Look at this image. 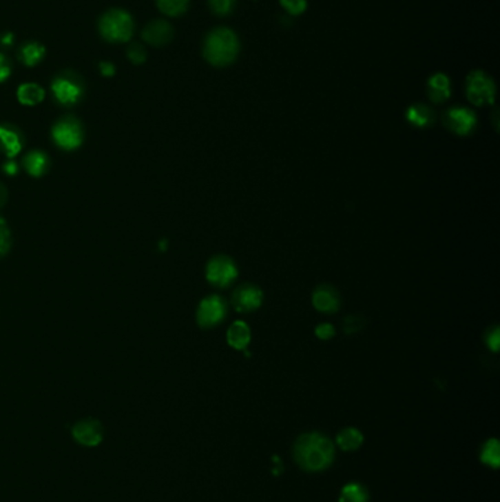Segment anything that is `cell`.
Here are the masks:
<instances>
[{
  "label": "cell",
  "mask_w": 500,
  "mask_h": 502,
  "mask_svg": "<svg viewBox=\"0 0 500 502\" xmlns=\"http://www.w3.org/2000/svg\"><path fill=\"white\" fill-rule=\"evenodd\" d=\"M443 123L445 127L458 135H468L477 127L475 113L462 106H455L443 113Z\"/></svg>",
  "instance_id": "ba28073f"
},
{
  "label": "cell",
  "mask_w": 500,
  "mask_h": 502,
  "mask_svg": "<svg viewBox=\"0 0 500 502\" xmlns=\"http://www.w3.org/2000/svg\"><path fill=\"white\" fill-rule=\"evenodd\" d=\"M127 54H128V59L135 65H140V63L145 62V58H147L145 49L138 43H132L127 49Z\"/></svg>",
  "instance_id": "83f0119b"
},
{
  "label": "cell",
  "mask_w": 500,
  "mask_h": 502,
  "mask_svg": "<svg viewBox=\"0 0 500 502\" xmlns=\"http://www.w3.org/2000/svg\"><path fill=\"white\" fill-rule=\"evenodd\" d=\"M486 342H487V347L492 351L499 350V328H493L492 330H488L487 337H486Z\"/></svg>",
  "instance_id": "4dcf8cb0"
},
{
  "label": "cell",
  "mask_w": 500,
  "mask_h": 502,
  "mask_svg": "<svg viewBox=\"0 0 500 502\" xmlns=\"http://www.w3.org/2000/svg\"><path fill=\"white\" fill-rule=\"evenodd\" d=\"M44 99V90L37 84H22L18 88V100L22 105L36 106Z\"/></svg>",
  "instance_id": "ffe728a7"
},
{
  "label": "cell",
  "mask_w": 500,
  "mask_h": 502,
  "mask_svg": "<svg viewBox=\"0 0 500 502\" xmlns=\"http://www.w3.org/2000/svg\"><path fill=\"white\" fill-rule=\"evenodd\" d=\"M481 459L486 464L497 467L499 465V445L497 441H488L483 450Z\"/></svg>",
  "instance_id": "d4e9b609"
},
{
  "label": "cell",
  "mask_w": 500,
  "mask_h": 502,
  "mask_svg": "<svg viewBox=\"0 0 500 502\" xmlns=\"http://www.w3.org/2000/svg\"><path fill=\"white\" fill-rule=\"evenodd\" d=\"M261 303H263V292L256 285L245 283L233 291L232 305L236 312L248 313L257 310Z\"/></svg>",
  "instance_id": "30bf717a"
},
{
  "label": "cell",
  "mask_w": 500,
  "mask_h": 502,
  "mask_svg": "<svg viewBox=\"0 0 500 502\" xmlns=\"http://www.w3.org/2000/svg\"><path fill=\"white\" fill-rule=\"evenodd\" d=\"M44 54H45V49L43 44L36 43V41H30L27 44L21 46V49L18 52V58L24 65L34 66L43 61Z\"/></svg>",
  "instance_id": "ac0fdd59"
},
{
  "label": "cell",
  "mask_w": 500,
  "mask_h": 502,
  "mask_svg": "<svg viewBox=\"0 0 500 502\" xmlns=\"http://www.w3.org/2000/svg\"><path fill=\"white\" fill-rule=\"evenodd\" d=\"M295 459L305 470L318 472L331 465L335 450L332 442L320 433H306L295 443Z\"/></svg>",
  "instance_id": "6da1fadb"
},
{
  "label": "cell",
  "mask_w": 500,
  "mask_h": 502,
  "mask_svg": "<svg viewBox=\"0 0 500 502\" xmlns=\"http://www.w3.org/2000/svg\"><path fill=\"white\" fill-rule=\"evenodd\" d=\"M100 70H101V74L106 75V77H110V75L115 74V66H113L109 62H101L100 63Z\"/></svg>",
  "instance_id": "1f68e13d"
},
{
  "label": "cell",
  "mask_w": 500,
  "mask_h": 502,
  "mask_svg": "<svg viewBox=\"0 0 500 502\" xmlns=\"http://www.w3.org/2000/svg\"><path fill=\"white\" fill-rule=\"evenodd\" d=\"M6 200H8V190L3 184H0V208L5 206Z\"/></svg>",
  "instance_id": "836d02e7"
},
{
  "label": "cell",
  "mask_w": 500,
  "mask_h": 502,
  "mask_svg": "<svg viewBox=\"0 0 500 502\" xmlns=\"http://www.w3.org/2000/svg\"><path fill=\"white\" fill-rule=\"evenodd\" d=\"M315 335L320 339H331L335 335V328L331 323H322L315 328Z\"/></svg>",
  "instance_id": "f1b7e54d"
},
{
  "label": "cell",
  "mask_w": 500,
  "mask_h": 502,
  "mask_svg": "<svg viewBox=\"0 0 500 502\" xmlns=\"http://www.w3.org/2000/svg\"><path fill=\"white\" fill-rule=\"evenodd\" d=\"M467 97L475 106L492 105L496 96V86L493 78L481 70H475L468 74L465 83Z\"/></svg>",
  "instance_id": "277c9868"
},
{
  "label": "cell",
  "mask_w": 500,
  "mask_h": 502,
  "mask_svg": "<svg viewBox=\"0 0 500 502\" xmlns=\"http://www.w3.org/2000/svg\"><path fill=\"white\" fill-rule=\"evenodd\" d=\"M22 137L21 134L8 125H0V150L8 157H14L21 152Z\"/></svg>",
  "instance_id": "9a60e30c"
},
{
  "label": "cell",
  "mask_w": 500,
  "mask_h": 502,
  "mask_svg": "<svg viewBox=\"0 0 500 502\" xmlns=\"http://www.w3.org/2000/svg\"><path fill=\"white\" fill-rule=\"evenodd\" d=\"M3 169H5V172L9 174V175H14V174L18 172V166H17L15 162H8V163H5Z\"/></svg>",
  "instance_id": "d6a6232c"
},
{
  "label": "cell",
  "mask_w": 500,
  "mask_h": 502,
  "mask_svg": "<svg viewBox=\"0 0 500 502\" xmlns=\"http://www.w3.org/2000/svg\"><path fill=\"white\" fill-rule=\"evenodd\" d=\"M210 10L218 17H226L233 12L236 0H209Z\"/></svg>",
  "instance_id": "cb8c5ba5"
},
{
  "label": "cell",
  "mask_w": 500,
  "mask_h": 502,
  "mask_svg": "<svg viewBox=\"0 0 500 502\" xmlns=\"http://www.w3.org/2000/svg\"><path fill=\"white\" fill-rule=\"evenodd\" d=\"M280 6L287 10L289 15L298 17L305 12L306 0H279Z\"/></svg>",
  "instance_id": "484cf974"
},
{
  "label": "cell",
  "mask_w": 500,
  "mask_h": 502,
  "mask_svg": "<svg viewBox=\"0 0 500 502\" xmlns=\"http://www.w3.org/2000/svg\"><path fill=\"white\" fill-rule=\"evenodd\" d=\"M227 313V304L219 295H210L204 299L197 310V322L201 328H213L219 325Z\"/></svg>",
  "instance_id": "52a82bcc"
},
{
  "label": "cell",
  "mask_w": 500,
  "mask_h": 502,
  "mask_svg": "<svg viewBox=\"0 0 500 502\" xmlns=\"http://www.w3.org/2000/svg\"><path fill=\"white\" fill-rule=\"evenodd\" d=\"M337 443L342 450H348V451L357 450L358 447H361V443H362L361 432L357 429H352V428L345 429L339 433Z\"/></svg>",
  "instance_id": "7402d4cb"
},
{
  "label": "cell",
  "mask_w": 500,
  "mask_h": 502,
  "mask_svg": "<svg viewBox=\"0 0 500 502\" xmlns=\"http://www.w3.org/2000/svg\"><path fill=\"white\" fill-rule=\"evenodd\" d=\"M10 72H12V70H10L9 61L6 59L5 54L0 53V83H5L10 77Z\"/></svg>",
  "instance_id": "f546056e"
},
{
  "label": "cell",
  "mask_w": 500,
  "mask_h": 502,
  "mask_svg": "<svg viewBox=\"0 0 500 502\" xmlns=\"http://www.w3.org/2000/svg\"><path fill=\"white\" fill-rule=\"evenodd\" d=\"M54 143L65 150H74L83 143V128L75 118H63L52 130Z\"/></svg>",
  "instance_id": "8992f818"
},
{
  "label": "cell",
  "mask_w": 500,
  "mask_h": 502,
  "mask_svg": "<svg viewBox=\"0 0 500 502\" xmlns=\"http://www.w3.org/2000/svg\"><path fill=\"white\" fill-rule=\"evenodd\" d=\"M240 50L241 46L236 32L226 27L211 30L202 43L204 59L218 68H225L233 63L240 54Z\"/></svg>",
  "instance_id": "7a4b0ae2"
},
{
  "label": "cell",
  "mask_w": 500,
  "mask_h": 502,
  "mask_svg": "<svg viewBox=\"0 0 500 502\" xmlns=\"http://www.w3.org/2000/svg\"><path fill=\"white\" fill-rule=\"evenodd\" d=\"M368 495L361 485H348L344 488L342 495H340V502H367Z\"/></svg>",
  "instance_id": "603a6c76"
},
{
  "label": "cell",
  "mask_w": 500,
  "mask_h": 502,
  "mask_svg": "<svg viewBox=\"0 0 500 502\" xmlns=\"http://www.w3.org/2000/svg\"><path fill=\"white\" fill-rule=\"evenodd\" d=\"M98 31L109 43H127L134 32L132 17L123 9H110L100 18Z\"/></svg>",
  "instance_id": "3957f363"
},
{
  "label": "cell",
  "mask_w": 500,
  "mask_h": 502,
  "mask_svg": "<svg viewBox=\"0 0 500 502\" xmlns=\"http://www.w3.org/2000/svg\"><path fill=\"white\" fill-rule=\"evenodd\" d=\"M238 277V269L231 257L216 256L213 257L206 269L207 281L218 288H226Z\"/></svg>",
  "instance_id": "5b68a950"
},
{
  "label": "cell",
  "mask_w": 500,
  "mask_h": 502,
  "mask_svg": "<svg viewBox=\"0 0 500 502\" xmlns=\"http://www.w3.org/2000/svg\"><path fill=\"white\" fill-rule=\"evenodd\" d=\"M52 91L56 97V100L62 103L63 106H71L75 105L83 96V87L78 83L72 81L70 78H56L52 84Z\"/></svg>",
  "instance_id": "7c38bea8"
},
{
  "label": "cell",
  "mask_w": 500,
  "mask_h": 502,
  "mask_svg": "<svg viewBox=\"0 0 500 502\" xmlns=\"http://www.w3.org/2000/svg\"><path fill=\"white\" fill-rule=\"evenodd\" d=\"M72 435L78 443L84 447H97L103 441V426L96 419H84L74 426Z\"/></svg>",
  "instance_id": "9c48e42d"
},
{
  "label": "cell",
  "mask_w": 500,
  "mask_h": 502,
  "mask_svg": "<svg viewBox=\"0 0 500 502\" xmlns=\"http://www.w3.org/2000/svg\"><path fill=\"white\" fill-rule=\"evenodd\" d=\"M227 344H229L235 350H245L247 345L251 341V330H249L248 325L242 321L233 322L229 329H227Z\"/></svg>",
  "instance_id": "e0dca14e"
},
{
  "label": "cell",
  "mask_w": 500,
  "mask_h": 502,
  "mask_svg": "<svg viewBox=\"0 0 500 502\" xmlns=\"http://www.w3.org/2000/svg\"><path fill=\"white\" fill-rule=\"evenodd\" d=\"M0 43H2L3 46H10L14 43V34L10 32H5L2 37H0Z\"/></svg>",
  "instance_id": "e575fe53"
},
{
  "label": "cell",
  "mask_w": 500,
  "mask_h": 502,
  "mask_svg": "<svg viewBox=\"0 0 500 502\" xmlns=\"http://www.w3.org/2000/svg\"><path fill=\"white\" fill-rule=\"evenodd\" d=\"M405 117H406V121L417 128H426V127H428V125L433 123L436 119L433 109L424 103H415L413 106H409L406 109Z\"/></svg>",
  "instance_id": "2e32d148"
},
{
  "label": "cell",
  "mask_w": 500,
  "mask_h": 502,
  "mask_svg": "<svg viewBox=\"0 0 500 502\" xmlns=\"http://www.w3.org/2000/svg\"><path fill=\"white\" fill-rule=\"evenodd\" d=\"M339 294L331 285H320L313 292V305L322 313H335L339 309Z\"/></svg>",
  "instance_id": "4fadbf2b"
},
{
  "label": "cell",
  "mask_w": 500,
  "mask_h": 502,
  "mask_svg": "<svg viewBox=\"0 0 500 502\" xmlns=\"http://www.w3.org/2000/svg\"><path fill=\"white\" fill-rule=\"evenodd\" d=\"M24 166L27 172L32 177H41L49 168V159L40 150L30 152L24 159Z\"/></svg>",
  "instance_id": "d6986e66"
},
{
  "label": "cell",
  "mask_w": 500,
  "mask_h": 502,
  "mask_svg": "<svg viewBox=\"0 0 500 502\" xmlns=\"http://www.w3.org/2000/svg\"><path fill=\"white\" fill-rule=\"evenodd\" d=\"M174 34V27L167 21L157 19L145 26L143 30V39L145 43L154 46V48H162V46L172 41Z\"/></svg>",
  "instance_id": "8fae6325"
},
{
  "label": "cell",
  "mask_w": 500,
  "mask_h": 502,
  "mask_svg": "<svg viewBox=\"0 0 500 502\" xmlns=\"http://www.w3.org/2000/svg\"><path fill=\"white\" fill-rule=\"evenodd\" d=\"M157 8L167 17H179L187 12L189 0H156Z\"/></svg>",
  "instance_id": "44dd1931"
},
{
  "label": "cell",
  "mask_w": 500,
  "mask_h": 502,
  "mask_svg": "<svg viewBox=\"0 0 500 502\" xmlns=\"http://www.w3.org/2000/svg\"><path fill=\"white\" fill-rule=\"evenodd\" d=\"M427 96L433 103H443L450 97V79L448 75L437 72L428 78Z\"/></svg>",
  "instance_id": "5bb4252c"
},
{
  "label": "cell",
  "mask_w": 500,
  "mask_h": 502,
  "mask_svg": "<svg viewBox=\"0 0 500 502\" xmlns=\"http://www.w3.org/2000/svg\"><path fill=\"white\" fill-rule=\"evenodd\" d=\"M10 248V231L6 221L0 216V257H3Z\"/></svg>",
  "instance_id": "4316f807"
}]
</instances>
